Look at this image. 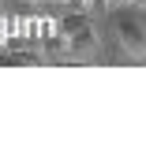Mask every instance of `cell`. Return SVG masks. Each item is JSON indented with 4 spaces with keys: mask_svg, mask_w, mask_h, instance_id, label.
<instances>
[{
    "mask_svg": "<svg viewBox=\"0 0 146 142\" xmlns=\"http://www.w3.org/2000/svg\"><path fill=\"white\" fill-rule=\"evenodd\" d=\"M112 34H116V41H120V49H124L127 56L146 60V22H142L139 15L116 8V15H112Z\"/></svg>",
    "mask_w": 146,
    "mask_h": 142,
    "instance_id": "cell-1",
    "label": "cell"
},
{
    "mask_svg": "<svg viewBox=\"0 0 146 142\" xmlns=\"http://www.w3.org/2000/svg\"><path fill=\"white\" fill-rule=\"evenodd\" d=\"M94 49H98V34H94V22H90V26H82L79 34H71V38H68V52H71V56H90Z\"/></svg>",
    "mask_w": 146,
    "mask_h": 142,
    "instance_id": "cell-2",
    "label": "cell"
},
{
    "mask_svg": "<svg viewBox=\"0 0 146 142\" xmlns=\"http://www.w3.org/2000/svg\"><path fill=\"white\" fill-rule=\"evenodd\" d=\"M105 4L116 11V8H135V0H105Z\"/></svg>",
    "mask_w": 146,
    "mask_h": 142,
    "instance_id": "cell-3",
    "label": "cell"
},
{
    "mask_svg": "<svg viewBox=\"0 0 146 142\" xmlns=\"http://www.w3.org/2000/svg\"><path fill=\"white\" fill-rule=\"evenodd\" d=\"M142 4H146V0H135V8H142Z\"/></svg>",
    "mask_w": 146,
    "mask_h": 142,
    "instance_id": "cell-4",
    "label": "cell"
}]
</instances>
